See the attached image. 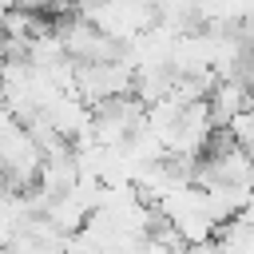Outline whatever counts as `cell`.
Masks as SVG:
<instances>
[{
  "label": "cell",
  "mask_w": 254,
  "mask_h": 254,
  "mask_svg": "<svg viewBox=\"0 0 254 254\" xmlns=\"http://www.w3.org/2000/svg\"><path fill=\"white\" fill-rule=\"evenodd\" d=\"M206 103H210L214 127H230V119L250 107V83L246 79H218L214 91L206 95Z\"/></svg>",
  "instance_id": "obj_1"
},
{
  "label": "cell",
  "mask_w": 254,
  "mask_h": 254,
  "mask_svg": "<svg viewBox=\"0 0 254 254\" xmlns=\"http://www.w3.org/2000/svg\"><path fill=\"white\" fill-rule=\"evenodd\" d=\"M79 183V167H75V155H71V147L67 151H56V155H44V163H40V179H36V187L44 190V194H67L71 187Z\"/></svg>",
  "instance_id": "obj_2"
},
{
  "label": "cell",
  "mask_w": 254,
  "mask_h": 254,
  "mask_svg": "<svg viewBox=\"0 0 254 254\" xmlns=\"http://www.w3.org/2000/svg\"><path fill=\"white\" fill-rule=\"evenodd\" d=\"M44 214H48V218H52V222H56L64 234L83 230V222L91 218V210H87V206H83V202H79L71 190H67V194H56V198L48 202V210H44Z\"/></svg>",
  "instance_id": "obj_3"
},
{
  "label": "cell",
  "mask_w": 254,
  "mask_h": 254,
  "mask_svg": "<svg viewBox=\"0 0 254 254\" xmlns=\"http://www.w3.org/2000/svg\"><path fill=\"white\" fill-rule=\"evenodd\" d=\"M230 135L238 139V147H246V151L254 147V107H246L230 119Z\"/></svg>",
  "instance_id": "obj_4"
},
{
  "label": "cell",
  "mask_w": 254,
  "mask_h": 254,
  "mask_svg": "<svg viewBox=\"0 0 254 254\" xmlns=\"http://www.w3.org/2000/svg\"><path fill=\"white\" fill-rule=\"evenodd\" d=\"M75 8H79V0H52V12H64V16H67V12H75Z\"/></svg>",
  "instance_id": "obj_5"
},
{
  "label": "cell",
  "mask_w": 254,
  "mask_h": 254,
  "mask_svg": "<svg viewBox=\"0 0 254 254\" xmlns=\"http://www.w3.org/2000/svg\"><path fill=\"white\" fill-rule=\"evenodd\" d=\"M179 254H190V250H179Z\"/></svg>",
  "instance_id": "obj_6"
},
{
  "label": "cell",
  "mask_w": 254,
  "mask_h": 254,
  "mask_svg": "<svg viewBox=\"0 0 254 254\" xmlns=\"http://www.w3.org/2000/svg\"><path fill=\"white\" fill-rule=\"evenodd\" d=\"M0 103H4V91H0Z\"/></svg>",
  "instance_id": "obj_7"
}]
</instances>
